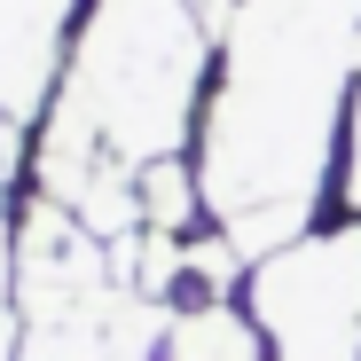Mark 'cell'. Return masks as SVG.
I'll return each instance as SVG.
<instances>
[{"mask_svg": "<svg viewBox=\"0 0 361 361\" xmlns=\"http://www.w3.org/2000/svg\"><path fill=\"white\" fill-rule=\"evenodd\" d=\"M24 353V314H16V228L0 212V361Z\"/></svg>", "mask_w": 361, "mask_h": 361, "instance_id": "ba28073f", "label": "cell"}, {"mask_svg": "<svg viewBox=\"0 0 361 361\" xmlns=\"http://www.w3.org/2000/svg\"><path fill=\"white\" fill-rule=\"evenodd\" d=\"M16 173V134H0V180Z\"/></svg>", "mask_w": 361, "mask_h": 361, "instance_id": "7c38bea8", "label": "cell"}, {"mask_svg": "<svg viewBox=\"0 0 361 361\" xmlns=\"http://www.w3.org/2000/svg\"><path fill=\"white\" fill-rule=\"evenodd\" d=\"M252 322L267 330L275 361H361V220L259 259Z\"/></svg>", "mask_w": 361, "mask_h": 361, "instance_id": "277c9868", "label": "cell"}, {"mask_svg": "<svg viewBox=\"0 0 361 361\" xmlns=\"http://www.w3.org/2000/svg\"><path fill=\"white\" fill-rule=\"evenodd\" d=\"M197 204H204V180L180 165V157H157V165H142V228H165V235H180L197 220Z\"/></svg>", "mask_w": 361, "mask_h": 361, "instance_id": "52a82bcc", "label": "cell"}, {"mask_svg": "<svg viewBox=\"0 0 361 361\" xmlns=\"http://www.w3.org/2000/svg\"><path fill=\"white\" fill-rule=\"evenodd\" d=\"M345 204L361 220V63H353V102H345Z\"/></svg>", "mask_w": 361, "mask_h": 361, "instance_id": "30bf717a", "label": "cell"}, {"mask_svg": "<svg viewBox=\"0 0 361 361\" xmlns=\"http://www.w3.org/2000/svg\"><path fill=\"white\" fill-rule=\"evenodd\" d=\"M197 8H204V24H212V32H228V16L244 8V0H197Z\"/></svg>", "mask_w": 361, "mask_h": 361, "instance_id": "8fae6325", "label": "cell"}, {"mask_svg": "<svg viewBox=\"0 0 361 361\" xmlns=\"http://www.w3.org/2000/svg\"><path fill=\"white\" fill-rule=\"evenodd\" d=\"M79 0H0V134H24L63 71V32Z\"/></svg>", "mask_w": 361, "mask_h": 361, "instance_id": "5b68a950", "label": "cell"}, {"mask_svg": "<svg viewBox=\"0 0 361 361\" xmlns=\"http://www.w3.org/2000/svg\"><path fill=\"white\" fill-rule=\"evenodd\" d=\"M204 110V204L252 267L298 244L338 157L361 63V0H244Z\"/></svg>", "mask_w": 361, "mask_h": 361, "instance_id": "6da1fadb", "label": "cell"}, {"mask_svg": "<svg viewBox=\"0 0 361 361\" xmlns=\"http://www.w3.org/2000/svg\"><path fill=\"white\" fill-rule=\"evenodd\" d=\"M244 267H252V259L235 252L228 235H204V244H189V275H197V283H212V290H228Z\"/></svg>", "mask_w": 361, "mask_h": 361, "instance_id": "9c48e42d", "label": "cell"}, {"mask_svg": "<svg viewBox=\"0 0 361 361\" xmlns=\"http://www.w3.org/2000/svg\"><path fill=\"white\" fill-rule=\"evenodd\" d=\"M212 24L197 0H94L39 134V197L102 244L142 228V165L180 157L197 126Z\"/></svg>", "mask_w": 361, "mask_h": 361, "instance_id": "7a4b0ae2", "label": "cell"}, {"mask_svg": "<svg viewBox=\"0 0 361 361\" xmlns=\"http://www.w3.org/2000/svg\"><path fill=\"white\" fill-rule=\"evenodd\" d=\"M16 314H24L16 361H165L157 298L118 275L110 244L55 197H39L16 235Z\"/></svg>", "mask_w": 361, "mask_h": 361, "instance_id": "3957f363", "label": "cell"}, {"mask_svg": "<svg viewBox=\"0 0 361 361\" xmlns=\"http://www.w3.org/2000/svg\"><path fill=\"white\" fill-rule=\"evenodd\" d=\"M165 361H267V353H259V322H244L228 298H204L165 322Z\"/></svg>", "mask_w": 361, "mask_h": 361, "instance_id": "8992f818", "label": "cell"}]
</instances>
